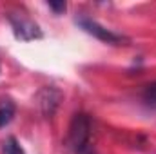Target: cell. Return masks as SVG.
<instances>
[{
    "instance_id": "obj_8",
    "label": "cell",
    "mask_w": 156,
    "mask_h": 154,
    "mask_svg": "<svg viewBox=\"0 0 156 154\" xmlns=\"http://www.w3.org/2000/svg\"><path fill=\"white\" fill-rule=\"evenodd\" d=\"M47 5H49V9H53L56 15H62L66 9H67V4L62 0V2H47Z\"/></svg>"
},
{
    "instance_id": "obj_7",
    "label": "cell",
    "mask_w": 156,
    "mask_h": 154,
    "mask_svg": "<svg viewBox=\"0 0 156 154\" xmlns=\"http://www.w3.org/2000/svg\"><path fill=\"white\" fill-rule=\"evenodd\" d=\"M144 102L151 107H156V82L149 83L144 89Z\"/></svg>"
},
{
    "instance_id": "obj_2",
    "label": "cell",
    "mask_w": 156,
    "mask_h": 154,
    "mask_svg": "<svg viewBox=\"0 0 156 154\" xmlns=\"http://www.w3.org/2000/svg\"><path fill=\"white\" fill-rule=\"evenodd\" d=\"M7 20L13 27V33L18 40L24 42H31V40L42 38V29L35 20H31L29 16H26L24 13H9Z\"/></svg>"
},
{
    "instance_id": "obj_6",
    "label": "cell",
    "mask_w": 156,
    "mask_h": 154,
    "mask_svg": "<svg viewBox=\"0 0 156 154\" xmlns=\"http://www.w3.org/2000/svg\"><path fill=\"white\" fill-rule=\"evenodd\" d=\"M2 154H26V152H24V149L20 147V143L16 142V138L9 136V138H5L4 143H2Z\"/></svg>"
},
{
    "instance_id": "obj_3",
    "label": "cell",
    "mask_w": 156,
    "mask_h": 154,
    "mask_svg": "<svg viewBox=\"0 0 156 154\" xmlns=\"http://www.w3.org/2000/svg\"><path fill=\"white\" fill-rule=\"evenodd\" d=\"M76 24L80 26V29H83L85 33H89V35H93L94 38L102 40V42H107V44H122V42H125V37H122V35H118V33H113L111 29H105L104 26H100L96 20H93V18H89V16H76Z\"/></svg>"
},
{
    "instance_id": "obj_5",
    "label": "cell",
    "mask_w": 156,
    "mask_h": 154,
    "mask_svg": "<svg viewBox=\"0 0 156 154\" xmlns=\"http://www.w3.org/2000/svg\"><path fill=\"white\" fill-rule=\"evenodd\" d=\"M15 113H16V107H15L13 100H9V98L0 100V127L9 125L11 120L15 118Z\"/></svg>"
},
{
    "instance_id": "obj_4",
    "label": "cell",
    "mask_w": 156,
    "mask_h": 154,
    "mask_svg": "<svg viewBox=\"0 0 156 154\" xmlns=\"http://www.w3.org/2000/svg\"><path fill=\"white\" fill-rule=\"evenodd\" d=\"M35 100H37V105H38L40 113L45 116V118H51V116L56 113L58 105H60L62 93L56 87H53V85H45V87H42L38 93H37Z\"/></svg>"
},
{
    "instance_id": "obj_9",
    "label": "cell",
    "mask_w": 156,
    "mask_h": 154,
    "mask_svg": "<svg viewBox=\"0 0 156 154\" xmlns=\"http://www.w3.org/2000/svg\"><path fill=\"white\" fill-rule=\"evenodd\" d=\"M85 154H93V152H91V151H87V152H85Z\"/></svg>"
},
{
    "instance_id": "obj_1",
    "label": "cell",
    "mask_w": 156,
    "mask_h": 154,
    "mask_svg": "<svg viewBox=\"0 0 156 154\" xmlns=\"http://www.w3.org/2000/svg\"><path fill=\"white\" fill-rule=\"evenodd\" d=\"M91 142V118L85 113H76L71 118L67 131V145L75 154H85Z\"/></svg>"
}]
</instances>
